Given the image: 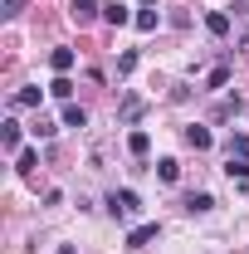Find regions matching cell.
I'll list each match as a JSON object with an SVG mask.
<instances>
[{"mask_svg": "<svg viewBox=\"0 0 249 254\" xmlns=\"http://www.w3.org/2000/svg\"><path fill=\"white\" fill-rule=\"evenodd\" d=\"M108 215H113V220L142 215V195H137V190H113V195H108Z\"/></svg>", "mask_w": 249, "mask_h": 254, "instance_id": "1", "label": "cell"}, {"mask_svg": "<svg viewBox=\"0 0 249 254\" xmlns=\"http://www.w3.org/2000/svg\"><path fill=\"white\" fill-rule=\"evenodd\" d=\"M98 15H103V5H98V0H73V5H68V20H73L78 30H83V25H93Z\"/></svg>", "mask_w": 249, "mask_h": 254, "instance_id": "2", "label": "cell"}, {"mask_svg": "<svg viewBox=\"0 0 249 254\" xmlns=\"http://www.w3.org/2000/svg\"><path fill=\"white\" fill-rule=\"evenodd\" d=\"M156 235H161V225H156V220H147V225H132V230H127V250H147Z\"/></svg>", "mask_w": 249, "mask_h": 254, "instance_id": "3", "label": "cell"}, {"mask_svg": "<svg viewBox=\"0 0 249 254\" xmlns=\"http://www.w3.org/2000/svg\"><path fill=\"white\" fill-rule=\"evenodd\" d=\"M142 113H147V98H137V93H127L123 98V108H118V123H137V118H142Z\"/></svg>", "mask_w": 249, "mask_h": 254, "instance_id": "4", "label": "cell"}, {"mask_svg": "<svg viewBox=\"0 0 249 254\" xmlns=\"http://www.w3.org/2000/svg\"><path fill=\"white\" fill-rule=\"evenodd\" d=\"M186 210H190V215H205V210H215V195H210V190H190V195H186Z\"/></svg>", "mask_w": 249, "mask_h": 254, "instance_id": "5", "label": "cell"}, {"mask_svg": "<svg viewBox=\"0 0 249 254\" xmlns=\"http://www.w3.org/2000/svg\"><path fill=\"white\" fill-rule=\"evenodd\" d=\"M0 147H5V152H20V123H15V118L0 123Z\"/></svg>", "mask_w": 249, "mask_h": 254, "instance_id": "6", "label": "cell"}, {"mask_svg": "<svg viewBox=\"0 0 249 254\" xmlns=\"http://www.w3.org/2000/svg\"><path fill=\"white\" fill-rule=\"evenodd\" d=\"M181 137H186V147H195V152H205V147L215 142V137H210V127H195V123H190L186 132H181Z\"/></svg>", "mask_w": 249, "mask_h": 254, "instance_id": "7", "label": "cell"}, {"mask_svg": "<svg viewBox=\"0 0 249 254\" xmlns=\"http://www.w3.org/2000/svg\"><path fill=\"white\" fill-rule=\"evenodd\" d=\"M230 25H235V20H230V10H210V15H205V30L215 34V39H220V34H230Z\"/></svg>", "mask_w": 249, "mask_h": 254, "instance_id": "8", "label": "cell"}, {"mask_svg": "<svg viewBox=\"0 0 249 254\" xmlns=\"http://www.w3.org/2000/svg\"><path fill=\"white\" fill-rule=\"evenodd\" d=\"M127 152H132V157H147V152H152V137H147L142 127H137V132H127Z\"/></svg>", "mask_w": 249, "mask_h": 254, "instance_id": "9", "label": "cell"}, {"mask_svg": "<svg viewBox=\"0 0 249 254\" xmlns=\"http://www.w3.org/2000/svg\"><path fill=\"white\" fill-rule=\"evenodd\" d=\"M156 176H161L166 186H176V176H181V161H176V157H161V161H156Z\"/></svg>", "mask_w": 249, "mask_h": 254, "instance_id": "10", "label": "cell"}, {"mask_svg": "<svg viewBox=\"0 0 249 254\" xmlns=\"http://www.w3.org/2000/svg\"><path fill=\"white\" fill-rule=\"evenodd\" d=\"M103 20H108V25H132L137 15H132L127 5H103Z\"/></svg>", "mask_w": 249, "mask_h": 254, "instance_id": "11", "label": "cell"}, {"mask_svg": "<svg viewBox=\"0 0 249 254\" xmlns=\"http://www.w3.org/2000/svg\"><path fill=\"white\" fill-rule=\"evenodd\" d=\"M225 157H249V132H230V142H225Z\"/></svg>", "mask_w": 249, "mask_h": 254, "instance_id": "12", "label": "cell"}, {"mask_svg": "<svg viewBox=\"0 0 249 254\" xmlns=\"http://www.w3.org/2000/svg\"><path fill=\"white\" fill-rule=\"evenodd\" d=\"M63 127H88V113L78 103H63Z\"/></svg>", "mask_w": 249, "mask_h": 254, "instance_id": "13", "label": "cell"}, {"mask_svg": "<svg viewBox=\"0 0 249 254\" xmlns=\"http://www.w3.org/2000/svg\"><path fill=\"white\" fill-rule=\"evenodd\" d=\"M225 176H230V181H235V176L249 181V157H230V161H225Z\"/></svg>", "mask_w": 249, "mask_h": 254, "instance_id": "14", "label": "cell"}, {"mask_svg": "<svg viewBox=\"0 0 249 254\" xmlns=\"http://www.w3.org/2000/svg\"><path fill=\"white\" fill-rule=\"evenodd\" d=\"M132 25H137L142 34H152L156 25H161V15H156V10H137V20H132Z\"/></svg>", "mask_w": 249, "mask_h": 254, "instance_id": "15", "label": "cell"}, {"mask_svg": "<svg viewBox=\"0 0 249 254\" xmlns=\"http://www.w3.org/2000/svg\"><path fill=\"white\" fill-rule=\"evenodd\" d=\"M10 108H39V88H20L10 98Z\"/></svg>", "mask_w": 249, "mask_h": 254, "instance_id": "16", "label": "cell"}, {"mask_svg": "<svg viewBox=\"0 0 249 254\" xmlns=\"http://www.w3.org/2000/svg\"><path fill=\"white\" fill-rule=\"evenodd\" d=\"M49 64H54V73H68V68H73V49H54Z\"/></svg>", "mask_w": 249, "mask_h": 254, "instance_id": "17", "label": "cell"}, {"mask_svg": "<svg viewBox=\"0 0 249 254\" xmlns=\"http://www.w3.org/2000/svg\"><path fill=\"white\" fill-rule=\"evenodd\" d=\"M49 93L59 98V103H68V98H73V83H68V78H63V73H59V78L49 83Z\"/></svg>", "mask_w": 249, "mask_h": 254, "instance_id": "18", "label": "cell"}, {"mask_svg": "<svg viewBox=\"0 0 249 254\" xmlns=\"http://www.w3.org/2000/svg\"><path fill=\"white\" fill-rule=\"evenodd\" d=\"M15 166H20V171H34V166H39V152H30V147L15 152Z\"/></svg>", "mask_w": 249, "mask_h": 254, "instance_id": "19", "label": "cell"}, {"mask_svg": "<svg viewBox=\"0 0 249 254\" xmlns=\"http://www.w3.org/2000/svg\"><path fill=\"white\" fill-rule=\"evenodd\" d=\"M54 132H59V123H49V118H39V123H34V137H54Z\"/></svg>", "mask_w": 249, "mask_h": 254, "instance_id": "20", "label": "cell"}, {"mask_svg": "<svg viewBox=\"0 0 249 254\" xmlns=\"http://www.w3.org/2000/svg\"><path fill=\"white\" fill-rule=\"evenodd\" d=\"M132 68H137V49H127L123 59H118V73H132Z\"/></svg>", "mask_w": 249, "mask_h": 254, "instance_id": "21", "label": "cell"}, {"mask_svg": "<svg viewBox=\"0 0 249 254\" xmlns=\"http://www.w3.org/2000/svg\"><path fill=\"white\" fill-rule=\"evenodd\" d=\"M0 15L10 20V15H20V0H0Z\"/></svg>", "mask_w": 249, "mask_h": 254, "instance_id": "22", "label": "cell"}, {"mask_svg": "<svg viewBox=\"0 0 249 254\" xmlns=\"http://www.w3.org/2000/svg\"><path fill=\"white\" fill-rule=\"evenodd\" d=\"M240 49H249V30H245V34H240Z\"/></svg>", "mask_w": 249, "mask_h": 254, "instance_id": "23", "label": "cell"}, {"mask_svg": "<svg viewBox=\"0 0 249 254\" xmlns=\"http://www.w3.org/2000/svg\"><path fill=\"white\" fill-rule=\"evenodd\" d=\"M137 5H156V0H137Z\"/></svg>", "mask_w": 249, "mask_h": 254, "instance_id": "24", "label": "cell"}]
</instances>
